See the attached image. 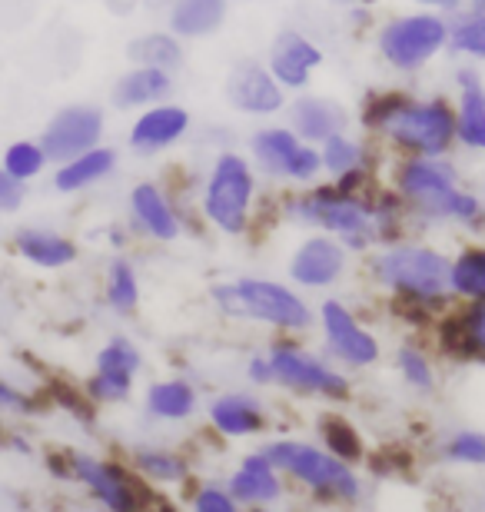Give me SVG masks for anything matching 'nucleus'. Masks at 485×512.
<instances>
[{
	"mask_svg": "<svg viewBox=\"0 0 485 512\" xmlns=\"http://www.w3.org/2000/svg\"><path fill=\"white\" fill-rule=\"evenodd\" d=\"M130 240H133V230L130 223L123 227V223H113V227H107V243L113 253H127L130 250Z\"/></svg>",
	"mask_w": 485,
	"mask_h": 512,
	"instance_id": "obj_46",
	"label": "nucleus"
},
{
	"mask_svg": "<svg viewBox=\"0 0 485 512\" xmlns=\"http://www.w3.org/2000/svg\"><path fill=\"white\" fill-rule=\"evenodd\" d=\"M246 380L253 386H276V376H273V363H270V353L266 350H256L250 360L243 366Z\"/></svg>",
	"mask_w": 485,
	"mask_h": 512,
	"instance_id": "obj_45",
	"label": "nucleus"
},
{
	"mask_svg": "<svg viewBox=\"0 0 485 512\" xmlns=\"http://www.w3.org/2000/svg\"><path fill=\"white\" fill-rule=\"evenodd\" d=\"M283 120L293 127L299 140L323 147L329 137L346 133L356 124L349 107L333 94H316V90H303V94H290V104L283 110Z\"/></svg>",
	"mask_w": 485,
	"mask_h": 512,
	"instance_id": "obj_19",
	"label": "nucleus"
},
{
	"mask_svg": "<svg viewBox=\"0 0 485 512\" xmlns=\"http://www.w3.org/2000/svg\"><path fill=\"white\" fill-rule=\"evenodd\" d=\"M336 4H346V7H353V4H356V0H336Z\"/></svg>",
	"mask_w": 485,
	"mask_h": 512,
	"instance_id": "obj_52",
	"label": "nucleus"
},
{
	"mask_svg": "<svg viewBox=\"0 0 485 512\" xmlns=\"http://www.w3.org/2000/svg\"><path fill=\"white\" fill-rule=\"evenodd\" d=\"M230 493L240 499V506L246 509H260V506H276L283 499V473L273 466V459L256 449L240 459V466L233 469V476L226 479Z\"/></svg>",
	"mask_w": 485,
	"mask_h": 512,
	"instance_id": "obj_26",
	"label": "nucleus"
},
{
	"mask_svg": "<svg viewBox=\"0 0 485 512\" xmlns=\"http://www.w3.org/2000/svg\"><path fill=\"white\" fill-rule=\"evenodd\" d=\"M253 512H276L273 506H260V509H253Z\"/></svg>",
	"mask_w": 485,
	"mask_h": 512,
	"instance_id": "obj_51",
	"label": "nucleus"
},
{
	"mask_svg": "<svg viewBox=\"0 0 485 512\" xmlns=\"http://www.w3.org/2000/svg\"><path fill=\"white\" fill-rule=\"evenodd\" d=\"M266 353H270L276 386L286 393L326 399V403H343L353 393L343 366H336L326 353L309 350L299 336H273Z\"/></svg>",
	"mask_w": 485,
	"mask_h": 512,
	"instance_id": "obj_9",
	"label": "nucleus"
},
{
	"mask_svg": "<svg viewBox=\"0 0 485 512\" xmlns=\"http://www.w3.org/2000/svg\"><path fill=\"white\" fill-rule=\"evenodd\" d=\"M27 200V183L14 180L0 167V213H17Z\"/></svg>",
	"mask_w": 485,
	"mask_h": 512,
	"instance_id": "obj_44",
	"label": "nucleus"
},
{
	"mask_svg": "<svg viewBox=\"0 0 485 512\" xmlns=\"http://www.w3.org/2000/svg\"><path fill=\"white\" fill-rule=\"evenodd\" d=\"M466 4H469L472 10H482V14H485V0H466Z\"/></svg>",
	"mask_w": 485,
	"mask_h": 512,
	"instance_id": "obj_49",
	"label": "nucleus"
},
{
	"mask_svg": "<svg viewBox=\"0 0 485 512\" xmlns=\"http://www.w3.org/2000/svg\"><path fill=\"white\" fill-rule=\"evenodd\" d=\"M299 140L293 127L286 124H273V120H266V124H256L250 130V137H246V153H250L253 167L260 170L263 180L270 183H283V173H286V163H290V157L296 153Z\"/></svg>",
	"mask_w": 485,
	"mask_h": 512,
	"instance_id": "obj_27",
	"label": "nucleus"
},
{
	"mask_svg": "<svg viewBox=\"0 0 485 512\" xmlns=\"http://www.w3.org/2000/svg\"><path fill=\"white\" fill-rule=\"evenodd\" d=\"M326 180V170H323V153H319L316 143H299L296 153L286 163V173H283V187L299 190V187H313V183Z\"/></svg>",
	"mask_w": 485,
	"mask_h": 512,
	"instance_id": "obj_40",
	"label": "nucleus"
},
{
	"mask_svg": "<svg viewBox=\"0 0 485 512\" xmlns=\"http://www.w3.org/2000/svg\"><path fill=\"white\" fill-rule=\"evenodd\" d=\"M316 326L323 336V353L343 370H369L383 360V343L356 310L339 296H326L316 306Z\"/></svg>",
	"mask_w": 485,
	"mask_h": 512,
	"instance_id": "obj_11",
	"label": "nucleus"
},
{
	"mask_svg": "<svg viewBox=\"0 0 485 512\" xmlns=\"http://www.w3.org/2000/svg\"><path fill=\"white\" fill-rule=\"evenodd\" d=\"M200 409V389L187 376H167L153 380L143 389V413L157 423H187Z\"/></svg>",
	"mask_w": 485,
	"mask_h": 512,
	"instance_id": "obj_30",
	"label": "nucleus"
},
{
	"mask_svg": "<svg viewBox=\"0 0 485 512\" xmlns=\"http://www.w3.org/2000/svg\"><path fill=\"white\" fill-rule=\"evenodd\" d=\"M233 0H167V30H173L183 44L210 40L226 27Z\"/></svg>",
	"mask_w": 485,
	"mask_h": 512,
	"instance_id": "obj_29",
	"label": "nucleus"
},
{
	"mask_svg": "<svg viewBox=\"0 0 485 512\" xmlns=\"http://www.w3.org/2000/svg\"><path fill=\"white\" fill-rule=\"evenodd\" d=\"M326 54L306 30L299 27H280L266 47V67L280 80L286 94H303L313 87V77L323 70Z\"/></svg>",
	"mask_w": 485,
	"mask_h": 512,
	"instance_id": "obj_18",
	"label": "nucleus"
},
{
	"mask_svg": "<svg viewBox=\"0 0 485 512\" xmlns=\"http://www.w3.org/2000/svg\"><path fill=\"white\" fill-rule=\"evenodd\" d=\"M206 419H210L216 436L250 439V436H260L266 429V406L250 389H226V393L210 399Z\"/></svg>",
	"mask_w": 485,
	"mask_h": 512,
	"instance_id": "obj_24",
	"label": "nucleus"
},
{
	"mask_svg": "<svg viewBox=\"0 0 485 512\" xmlns=\"http://www.w3.org/2000/svg\"><path fill=\"white\" fill-rule=\"evenodd\" d=\"M366 276L379 293H386L392 306L416 320L442 316L452 303L449 290V260L452 253L439 250L436 243L406 237L396 243L369 250Z\"/></svg>",
	"mask_w": 485,
	"mask_h": 512,
	"instance_id": "obj_2",
	"label": "nucleus"
},
{
	"mask_svg": "<svg viewBox=\"0 0 485 512\" xmlns=\"http://www.w3.org/2000/svg\"><path fill=\"white\" fill-rule=\"evenodd\" d=\"M319 153H323L326 180H339L353 170H386L383 143L366 137V133H353V130L336 133V137H329L323 147H319Z\"/></svg>",
	"mask_w": 485,
	"mask_h": 512,
	"instance_id": "obj_28",
	"label": "nucleus"
},
{
	"mask_svg": "<svg viewBox=\"0 0 485 512\" xmlns=\"http://www.w3.org/2000/svg\"><path fill=\"white\" fill-rule=\"evenodd\" d=\"M190 213H196V203H183L163 180H137L127 193V223L133 237L157 247L183 240Z\"/></svg>",
	"mask_w": 485,
	"mask_h": 512,
	"instance_id": "obj_10",
	"label": "nucleus"
},
{
	"mask_svg": "<svg viewBox=\"0 0 485 512\" xmlns=\"http://www.w3.org/2000/svg\"><path fill=\"white\" fill-rule=\"evenodd\" d=\"M260 190L263 177L253 167L250 153L226 143L200 173L196 213L206 230L220 233L226 240H243L260 220Z\"/></svg>",
	"mask_w": 485,
	"mask_h": 512,
	"instance_id": "obj_3",
	"label": "nucleus"
},
{
	"mask_svg": "<svg viewBox=\"0 0 485 512\" xmlns=\"http://www.w3.org/2000/svg\"><path fill=\"white\" fill-rule=\"evenodd\" d=\"M353 253L329 233H303L286 256V280L303 293H329L349 276Z\"/></svg>",
	"mask_w": 485,
	"mask_h": 512,
	"instance_id": "obj_13",
	"label": "nucleus"
},
{
	"mask_svg": "<svg viewBox=\"0 0 485 512\" xmlns=\"http://www.w3.org/2000/svg\"><path fill=\"white\" fill-rule=\"evenodd\" d=\"M213 310L230 323L266 326L276 336H306L316 326V306L290 280L243 273L210 286Z\"/></svg>",
	"mask_w": 485,
	"mask_h": 512,
	"instance_id": "obj_4",
	"label": "nucleus"
},
{
	"mask_svg": "<svg viewBox=\"0 0 485 512\" xmlns=\"http://www.w3.org/2000/svg\"><path fill=\"white\" fill-rule=\"evenodd\" d=\"M449 290L456 303L482 300L485 296V243L472 240L452 253L449 260Z\"/></svg>",
	"mask_w": 485,
	"mask_h": 512,
	"instance_id": "obj_33",
	"label": "nucleus"
},
{
	"mask_svg": "<svg viewBox=\"0 0 485 512\" xmlns=\"http://www.w3.org/2000/svg\"><path fill=\"white\" fill-rule=\"evenodd\" d=\"M107 140V110L90 100H70L47 117L40 130L50 163H64L84 150H94Z\"/></svg>",
	"mask_w": 485,
	"mask_h": 512,
	"instance_id": "obj_15",
	"label": "nucleus"
},
{
	"mask_svg": "<svg viewBox=\"0 0 485 512\" xmlns=\"http://www.w3.org/2000/svg\"><path fill=\"white\" fill-rule=\"evenodd\" d=\"M143 300V283L137 263L127 253H113L107 270H103V303L110 313L117 316H133L140 310Z\"/></svg>",
	"mask_w": 485,
	"mask_h": 512,
	"instance_id": "obj_32",
	"label": "nucleus"
},
{
	"mask_svg": "<svg viewBox=\"0 0 485 512\" xmlns=\"http://www.w3.org/2000/svg\"><path fill=\"white\" fill-rule=\"evenodd\" d=\"M369 207H373V230H376V247L383 243H396L412 237V217L409 207L402 203V197L383 180L379 187L369 193Z\"/></svg>",
	"mask_w": 485,
	"mask_h": 512,
	"instance_id": "obj_34",
	"label": "nucleus"
},
{
	"mask_svg": "<svg viewBox=\"0 0 485 512\" xmlns=\"http://www.w3.org/2000/svg\"><path fill=\"white\" fill-rule=\"evenodd\" d=\"M356 127L383 143L389 157H449L459 147L456 100L412 90H366L356 107Z\"/></svg>",
	"mask_w": 485,
	"mask_h": 512,
	"instance_id": "obj_1",
	"label": "nucleus"
},
{
	"mask_svg": "<svg viewBox=\"0 0 485 512\" xmlns=\"http://www.w3.org/2000/svg\"><path fill=\"white\" fill-rule=\"evenodd\" d=\"M449 54L469 64H485V14L462 7L449 17Z\"/></svg>",
	"mask_w": 485,
	"mask_h": 512,
	"instance_id": "obj_36",
	"label": "nucleus"
},
{
	"mask_svg": "<svg viewBox=\"0 0 485 512\" xmlns=\"http://www.w3.org/2000/svg\"><path fill=\"white\" fill-rule=\"evenodd\" d=\"M10 446H14L17 453H24V456L30 453V443H27V439H17V436H14V439H10Z\"/></svg>",
	"mask_w": 485,
	"mask_h": 512,
	"instance_id": "obj_48",
	"label": "nucleus"
},
{
	"mask_svg": "<svg viewBox=\"0 0 485 512\" xmlns=\"http://www.w3.org/2000/svg\"><path fill=\"white\" fill-rule=\"evenodd\" d=\"M223 97L233 114L246 120H260V124L283 117L286 104H290V94H286L283 84L273 77V70L260 57L233 60L223 80Z\"/></svg>",
	"mask_w": 485,
	"mask_h": 512,
	"instance_id": "obj_12",
	"label": "nucleus"
},
{
	"mask_svg": "<svg viewBox=\"0 0 485 512\" xmlns=\"http://www.w3.org/2000/svg\"><path fill=\"white\" fill-rule=\"evenodd\" d=\"M173 94H177V74L160 67L130 64L110 84V107L120 110V114H137V110L160 104V100H173Z\"/></svg>",
	"mask_w": 485,
	"mask_h": 512,
	"instance_id": "obj_25",
	"label": "nucleus"
},
{
	"mask_svg": "<svg viewBox=\"0 0 485 512\" xmlns=\"http://www.w3.org/2000/svg\"><path fill=\"white\" fill-rule=\"evenodd\" d=\"M10 247L14 253L34 270L44 273H60L70 270L80 260V243L64 230L54 227H40V223H24V227L14 230L10 237Z\"/></svg>",
	"mask_w": 485,
	"mask_h": 512,
	"instance_id": "obj_21",
	"label": "nucleus"
},
{
	"mask_svg": "<svg viewBox=\"0 0 485 512\" xmlns=\"http://www.w3.org/2000/svg\"><path fill=\"white\" fill-rule=\"evenodd\" d=\"M236 4H240V0H236Z\"/></svg>",
	"mask_w": 485,
	"mask_h": 512,
	"instance_id": "obj_53",
	"label": "nucleus"
},
{
	"mask_svg": "<svg viewBox=\"0 0 485 512\" xmlns=\"http://www.w3.org/2000/svg\"><path fill=\"white\" fill-rule=\"evenodd\" d=\"M143 373V353L140 346L123 333H113L94 356V373L84 383V393L97 406H117L127 403L133 386Z\"/></svg>",
	"mask_w": 485,
	"mask_h": 512,
	"instance_id": "obj_16",
	"label": "nucleus"
},
{
	"mask_svg": "<svg viewBox=\"0 0 485 512\" xmlns=\"http://www.w3.org/2000/svg\"><path fill=\"white\" fill-rule=\"evenodd\" d=\"M383 180L409 207L412 227L436 230L446 227L452 193L462 187L459 163L449 157H389Z\"/></svg>",
	"mask_w": 485,
	"mask_h": 512,
	"instance_id": "obj_6",
	"label": "nucleus"
},
{
	"mask_svg": "<svg viewBox=\"0 0 485 512\" xmlns=\"http://www.w3.org/2000/svg\"><path fill=\"white\" fill-rule=\"evenodd\" d=\"M130 469L153 486H177L190 473L187 459L163 446H137L130 456Z\"/></svg>",
	"mask_w": 485,
	"mask_h": 512,
	"instance_id": "obj_35",
	"label": "nucleus"
},
{
	"mask_svg": "<svg viewBox=\"0 0 485 512\" xmlns=\"http://www.w3.org/2000/svg\"><path fill=\"white\" fill-rule=\"evenodd\" d=\"M193 133V114L180 100H160L153 107H143L130 114L127 147L133 157H163L177 150Z\"/></svg>",
	"mask_w": 485,
	"mask_h": 512,
	"instance_id": "obj_17",
	"label": "nucleus"
},
{
	"mask_svg": "<svg viewBox=\"0 0 485 512\" xmlns=\"http://www.w3.org/2000/svg\"><path fill=\"white\" fill-rule=\"evenodd\" d=\"M127 60L130 64H140V67H160V70L177 74L183 67V60H187V44H183L173 30L153 27V30H143V34L127 40Z\"/></svg>",
	"mask_w": 485,
	"mask_h": 512,
	"instance_id": "obj_31",
	"label": "nucleus"
},
{
	"mask_svg": "<svg viewBox=\"0 0 485 512\" xmlns=\"http://www.w3.org/2000/svg\"><path fill=\"white\" fill-rule=\"evenodd\" d=\"M456 84V137L469 153H485V74L479 64L462 60L452 74Z\"/></svg>",
	"mask_w": 485,
	"mask_h": 512,
	"instance_id": "obj_22",
	"label": "nucleus"
},
{
	"mask_svg": "<svg viewBox=\"0 0 485 512\" xmlns=\"http://www.w3.org/2000/svg\"><path fill=\"white\" fill-rule=\"evenodd\" d=\"M436 336L439 350L452 360L485 366V296L449 306L436 320Z\"/></svg>",
	"mask_w": 485,
	"mask_h": 512,
	"instance_id": "obj_20",
	"label": "nucleus"
},
{
	"mask_svg": "<svg viewBox=\"0 0 485 512\" xmlns=\"http://www.w3.org/2000/svg\"><path fill=\"white\" fill-rule=\"evenodd\" d=\"M0 167L20 183H34V180L44 177L54 163H50L40 137H17L0 150Z\"/></svg>",
	"mask_w": 485,
	"mask_h": 512,
	"instance_id": "obj_37",
	"label": "nucleus"
},
{
	"mask_svg": "<svg viewBox=\"0 0 485 512\" xmlns=\"http://www.w3.org/2000/svg\"><path fill=\"white\" fill-rule=\"evenodd\" d=\"M442 456L459 466H485V433L482 429H459L446 439Z\"/></svg>",
	"mask_w": 485,
	"mask_h": 512,
	"instance_id": "obj_41",
	"label": "nucleus"
},
{
	"mask_svg": "<svg viewBox=\"0 0 485 512\" xmlns=\"http://www.w3.org/2000/svg\"><path fill=\"white\" fill-rule=\"evenodd\" d=\"M263 453L273 459V466L293 483L309 489L319 499L329 503H356L363 496V483H359L353 463L329 453L326 446L306 443V439H270L263 443Z\"/></svg>",
	"mask_w": 485,
	"mask_h": 512,
	"instance_id": "obj_8",
	"label": "nucleus"
},
{
	"mask_svg": "<svg viewBox=\"0 0 485 512\" xmlns=\"http://www.w3.org/2000/svg\"><path fill=\"white\" fill-rule=\"evenodd\" d=\"M190 512H243V506H240V499L230 493V486L203 483L193 489Z\"/></svg>",
	"mask_w": 485,
	"mask_h": 512,
	"instance_id": "obj_42",
	"label": "nucleus"
},
{
	"mask_svg": "<svg viewBox=\"0 0 485 512\" xmlns=\"http://www.w3.org/2000/svg\"><path fill=\"white\" fill-rule=\"evenodd\" d=\"M319 436H323V446L329 449V453L346 459V463H356V459L363 456V439H359L356 426L343 416L326 413L323 419H319Z\"/></svg>",
	"mask_w": 485,
	"mask_h": 512,
	"instance_id": "obj_39",
	"label": "nucleus"
},
{
	"mask_svg": "<svg viewBox=\"0 0 485 512\" xmlns=\"http://www.w3.org/2000/svg\"><path fill=\"white\" fill-rule=\"evenodd\" d=\"M396 373L399 380L406 383L409 389H416V393H432L436 389V363H432V356L422 350L419 343H402L396 350Z\"/></svg>",
	"mask_w": 485,
	"mask_h": 512,
	"instance_id": "obj_38",
	"label": "nucleus"
},
{
	"mask_svg": "<svg viewBox=\"0 0 485 512\" xmlns=\"http://www.w3.org/2000/svg\"><path fill=\"white\" fill-rule=\"evenodd\" d=\"M412 4L422 7V10H436V14L452 17V14H459V10L466 7V0H412Z\"/></svg>",
	"mask_w": 485,
	"mask_h": 512,
	"instance_id": "obj_47",
	"label": "nucleus"
},
{
	"mask_svg": "<svg viewBox=\"0 0 485 512\" xmlns=\"http://www.w3.org/2000/svg\"><path fill=\"white\" fill-rule=\"evenodd\" d=\"M280 217L296 230L329 233V237L343 240L353 256H366L369 250H376L369 197L336 187L333 180H319L313 187L283 193Z\"/></svg>",
	"mask_w": 485,
	"mask_h": 512,
	"instance_id": "obj_5",
	"label": "nucleus"
},
{
	"mask_svg": "<svg viewBox=\"0 0 485 512\" xmlns=\"http://www.w3.org/2000/svg\"><path fill=\"white\" fill-rule=\"evenodd\" d=\"M0 413H10V416H30L37 413V399L20 389L17 383H10L7 376H0Z\"/></svg>",
	"mask_w": 485,
	"mask_h": 512,
	"instance_id": "obj_43",
	"label": "nucleus"
},
{
	"mask_svg": "<svg viewBox=\"0 0 485 512\" xmlns=\"http://www.w3.org/2000/svg\"><path fill=\"white\" fill-rule=\"evenodd\" d=\"M117 170H120V150L103 140L94 150H84L64 163H54L50 167V187L60 197H77V193H87L100 187V183H107Z\"/></svg>",
	"mask_w": 485,
	"mask_h": 512,
	"instance_id": "obj_23",
	"label": "nucleus"
},
{
	"mask_svg": "<svg viewBox=\"0 0 485 512\" xmlns=\"http://www.w3.org/2000/svg\"><path fill=\"white\" fill-rule=\"evenodd\" d=\"M356 4H363V7H373V4H376V0H356Z\"/></svg>",
	"mask_w": 485,
	"mask_h": 512,
	"instance_id": "obj_50",
	"label": "nucleus"
},
{
	"mask_svg": "<svg viewBox=\"0 0 485 512\" xmlns=\"http://www.w3.org/2000/svg\"><path fill=\"white\" fill-rule=\"evenodd\" d=\"M376 57L399 77H416L449 54V17L436 10H406L392 14L373 30Z\"/></svg>",
	"mask_w": 485,
	"mask_h": 512,
	"instance_id": "obj_7",
	"label": "nucleus"
},
{
	"mask_svg": "<svg viewBox=\"0 0 485 512\" xmlns=\"http://www.w3.org/2000/svg\"><path fill=\"white\" fill-rule=\"evenodd\" d=\"M67 476L77 479L103 512H140L147 499L137 473H130L117 459L74 453L67 459Z\"/></svg>",
	"mask_w": 485,
	"mask_h": 512,
	"instance_id": "obj_14",
	"label": "nucleus"
}]
</instances>
